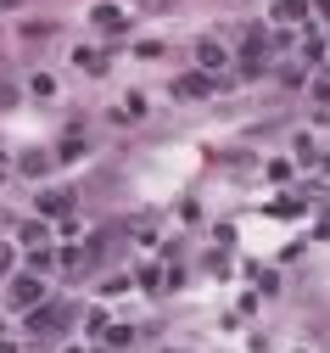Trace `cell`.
Returning <instances> with one entry per match:
<instances>
[{"label": "cell", "instance_id": "obj_1", "mask_svg": "<svg viewBox=\"0 0 330 353\" xmlns=\"http://www.w3.org/2000/svg\"><path fill=\"white\" fill-rule=\"evenodd\" d=\"M6 303L17 308V314H28V308H39V303H45V281H39L34 270L12 275V281H6Z\"/></svg>", "mask_w": 330, "mask_h": 353}, {"label": "cell", "instance_id": "obj_2", "mask_svg": "<svg viewBox=\"0 0 330 353\" xmlns=\"http://www.w3.org/2000/svg\"><path fill=\"white\" fill-rule=\"evenodd\" d=\"M196 62H202L207 73H218V68H224V46H218V39H202V46H196Z\"/></svg>", "mask_w": 330, "mask_h": 353}, {"label": "cell", "instance_id": "obj_3", "mask_svg": "<svg viewBox=\"0 0 330 353\" xmlns=\"http://www.w3.org/2000/svg\"><path fill=\"white\" fill-rule=\"evenodd\" d=\"M308 17V0H274V23H302Z\"/></svg>", "mask_w": 330, "mask_h": 353}, {"label": "cell", "instance_id": "obj_4", "mask_svg": "<svg viewBox=\"0 0 330 353\" xmlns=\"http://www.w3.org/2000/svg\"><path fill=\"white\" fill-rule=\"evenodd\" d=\"M90 17H96L101 28H123V12H118V6H96V12H90Z\"/></svg>", "mask_w": 330, "mask_h": 353}, {"label": "cell", "instance_id": "obj_5", "mask_svg": "<svg viewBox=\"0 0 330 353\" xmlns=\"http://www.w3.org/2000/svg\"><path fill=\"white\" fill-rule=\"evenodd\" d=\"M241 62H247V68H252V73H258V68H263V39H247V51H241Z\"/></svg>", "mask_w": 330, "mask_h": 353}, {"label": "cell", "instance_id": "obj_6", "mask_svg": "<svg viewBox=\"0 0 330 353\" xmlns=\"http://www.w3.org/2000/svg\"><path fill=\"white\" fill-rule=\"evenodd\" d=\"M45 168H51V157H45V152H28V157H23V174H45Z\"/></svg>", "mask_w": 330, "mask_h": 353}, {"label": "cell", "instance_id": "obj_7", "mask_svg": "<svg viewBox=\"0 0 330 353\" xmlns=\"http://www.w3.org/2000/svg\"><path fill=\"white\" fill-rule=\"evenodd\" d=\"M179 96H207V79H179Z\"/></svg>", "mask_w": 330, "mask_h": 353}, {"label": "cell", "instance_id": "obj_8", "mask_svg": "<svg viewBox=\"0 0 330 353\" xmlns=\"http://www.w3.org/2000/svg\"><path fill=\"white\" fill-rule=\"evenodd\" d=\"M313 96H319V101H330V79H319V84H313Z\"/></svg>", "mask_w": 330, "mask_h": 353}, {"label": "cell", "instance_id": "obj_9", "mask_svg": "<svg viewBox=\"0 0 330 353\" xmlns=\"http://www.w3.org/2000/svg\"><path fill=\"white\" fill-rule=\"evenodd\" d=\"M313 6H319V12H324V17H330V0H313Z\"/></svg>", "mask_w": 330, "mask_h": 353}, {"label": "cell", "instance_id": "obj_10", "mask_svg": "<svg viewBox=\"0 0 330 353\" xmlns=\"http://www.w3.org/2000/svg\"><path fill=\"white\" fill-rule=\"evenodd\" d=\"M0 174H6V163H0Z\"/></svg>", "mask_w": 330, "mask_h": 353}]
</instances>
